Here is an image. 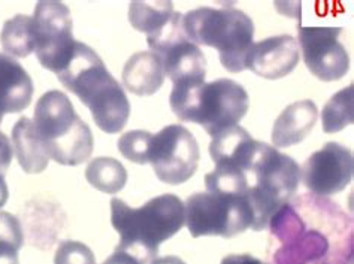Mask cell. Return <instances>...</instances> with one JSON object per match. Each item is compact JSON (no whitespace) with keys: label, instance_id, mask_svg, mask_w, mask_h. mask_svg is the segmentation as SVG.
Segmentation results:
<instances>
[{"label":"cell","instance_id":"8fae6325","mask_svg":"<svg viewBox=\"0 0 354 264\" xmlns=\"http://www.w3.org/2000/svg\"><path fill=\"white\" fill-rule=\"evenodd\" d=\"M341 27L297 26L299 44L306 68L324 82L338 81L350 70L347 50L338 41Z\"/></svg>","mask_w":354,"mask_h":264},{"label":"cell","instance_id":"cb8c5ba5","mask_svg":"<svg viewBox=\"0 0 354 264\" xmlns=\"http://www.w3.org/2000/svg\"><path fill=\"white\" fill-rule=\"evenodd\" d=\"M54 264H96V258L87 245L77 241H63L55 251Z\"/></svg>","mask_w":354,"mask_h":264},{"label":"cell","instance_id":"44dd1931","mask_svg":"<svg viewBox=\"0 0 354 264\" xmlns=\"http://www.w3.org/2000/svg\"><path fill=\"white\" fill-rule=\"evenodd\" d=\"M354 87L353 84L335 93L322 112V126L324 133H338L354 122Z\"/></svg>","mask_w":354,"mask_h":264},{"label":"cell","instance_id":"f1b7e54d","mask_svg":"<svg viewBox=\"0 0 354 264\" xmlns=\"http://www.w3.org/2000/svg\"><path fill=\"white\" fill-rule=\"evenodd\" d=\"M9 197V191H8V185L5 182V178H0V207H2Z\"/></svg>","mask_w":354,"mask_h":264},{"label":"cell","instance_id":"3957f363","mask_svg":"<svg viewBox=\"0 0 354 264\" xmlns=\"http://www.w3.org/2000/svg\"><path fill=\"white\" fill-rule=\"evenodd\" d=\"M232 169H242L247 178V202L253 211L254 232L268 229L279 207L292 200L301 181V167L290 155L259 140Z\"/></svg>","mask_w":354,"mask_h":264},{"label":"cell","instance_id":"2e32d148","mask_svg":"<svg viewBox=\"0 0 354 264\" xmlns=\"http://www.w3.org/2000/svg\"><path fill=\"white\" fill-rule=\"evenodd\" d=\"M124 87L136 96H153L165 82L163 63L153 51H141L127 60L123 69Z\"/></svg>","mask_w":354,"mask_h":264},{"label":"cell","instance_id":"9c48e42d","mask_svg":"<svg viewBox=\"0 0 354 264\" xmlns=\"http://www.w3.org/2000/svg\"><path fill=\"white\" fill-rule=\"evenodd\" d=\"M35 53L45 69L57 75L75 50L71 9L60 2H39L33 14Z\"/></svg>","mask_w":354,"mask_h":264},{"label":"cell","instance_id":"5bb4252c","mask_svg":"<svg viewBox=\"0 0 354 264\" xmlns=\"http://www.w3.org/2000/svg\"><path fill=\"white\" fill-rule=\"evenodd\" d=\"M33 81L11 55L0 54V122L6 114H17L30 105Z\"/></svg>","mask_w":354,"mask_h":264},{"label":"cell","instance_id":"d4e9b609","mask_svg":"<svg viewBox=\"0 0 354 264\" xmlns=\"http://www.w3.org/2000/svg\"><path fill=\"white\" fill-rule=\"evenodd\" d=\"M12 145L9 139L0 131V178H5V173L12 162Z\"/></svg>","mask_w":354,"mask_h":264},{"label":"cell","instance_id":"277c9868","mask_svg":"<svg viewBox=\"0 0 354 264\" xmlns=\"http://www.w3.org/2000/svg\"><path fill=\"white\" fill-rule=\"evenodd\" d=\"M184 223V203L175 194L154 197L136 209L115 197L111 200V224L120 234L117 247L145 264L156 258L158 247L178 233Z\"/></svg>","mask_w":354,"mask_h":264},{"label":"cell","instance_id":"4fadbf2b","mask_svg":"<svg viewBox=\"0 0 354 264\" xmlns=\"http://www.w3.org/2000/svg\"><path fill=\"white\" fill-rule=\"evenodd\" d=\"M299 63V44L290 35L271 36L251 45L245 68L265 79H279Z\"/></svg>","mask_w":354,"mask_h":264},{"label":"cell","instance_id":"52a82bcc","mask_svg":"<svg viewBox=\"0 0 354 264\" xmlns=\"http://www.w3.org/2000/svg\"><path fill=\"white\" fill-rule=\"evenodd\" d=\"M33 124L46 155L63 166H78L93 153L91 130L75 112L66 94L53 90L36 103Z\"/></svg>","mask_w":354,"mask_h":264},{"label":"cell","instance_id":"603a6c76","mask_svg":"<svg viewBox=\"0 0 354 264\" xmlns=\"http://www.w3.org/2000/svg\"><path fill=\"white\" fill-rule=\"evenodd\" d=\"M153 135L145 130L127 131L118 139V151L129 162L136 164L148 163V153H150Z\"/></svg>","mask_w":354,"mask_h":264},{"label":"cell","instance_id":"7c38bea8","mask_svg":"<svg viewBox=\"0 0 354 264\" xmlns=\"http://www.w3.org/2000/svg\"><path fill=\"white\" fill-rule=\"evenodd\" d=\"M354 160L351 151L341 144L328 142L311 154L301 167L304 185L314 196L341 193L351 182Z\"/></svg>","mask_w":354,"mask_h":264},{"label":"cell","instance_id":"5b68a950","mask_svg":"<svg viewBox=\"0 0 354 264\" xmlns=\"http://www.w3.org/2000/svg\"><path fill=\"white\" fill-rule=\"evenodd\" d=\"M169 103L181 121L201 124L214 138L238 126L247 114L250 99L241 84L223 78L212 82H176Z\"/></svg>","mask_w":354,"mask_h":264},{"label":"cell","instance_id":"4316f807","mask_svg":"<svg viewBox=\"0 0 354 264\" xmlns=\"http://www.w3.org/2000/svg\"><path fill=\"white\" fill-rule=\"evenodd\" d=\"M221 264H268L259 258L250 256V254H230V256L221 260Z\"/></svg>","mask_w":354,"mask_h":264},{"label":"cell","instance_id":"9a60e30c","mask_svg":"<svg viewBox=\"0 0 354 264\" xmlns=\"http://www.w3.org/2000/svg\"><path fill=\"white\" fill-rule=\"evenodd\" d=\"M319 111L313 100H299L288 105L274 122L272 144L286 148L301 144L315 126Z\"/></svg>","mask_w":354,"mask_h":264},{"label":"cell","instance_id":"8992f818","mask_svg":"<svg viewBox=\"0 0 354 264\" xmlns=\"http://www.w3.org/2000/svg\"><path fill=\"white\" fill-rule=\"evenodd\" d=\"M183 29L194 45L216 48L223 68L232 73L245 70L253 45L254 24L235 8H198L183 15Z\"/></svg>","mask_w":354,"mask_h":264},{"label":"cell","instance_id":"ac0fdd59","mask_svg":"<svg viewBox=\"0 0 354 264\" xmlns=\"http://www.w3.org/2000/svg\"><path fill=\"white\" fill-rule=\"evenodd\" d=\"M86 178L96 190L115 194L124 188L127 182V172L118 160L111 157H97L91 160L86 169Z\"/></svg>","mask_w":354,"mask_h":264},{"label":"cell","instance_id":"30bf717a","mask_svg":"<svg viewBox=\"0 0 354 264\" xmlns=\"http://www.w3.org/2000/svg\"><path fill=\"white\" fill-rule=\"evenodd\" d=\"M201 158L199 145L190 130L171 124L153 136L148 163L162 182L180 185L196 173Z\"/></svg>","mask_w":354,"mask_h":264},{"label":"cell","instance_id":"7a4b0ae2","mask_svg":"<svg viewBox=\"0 0 354 264\" xmlns=\"http://www.w3.org/2000/svg\"><path fill=\"white\" fill-rule=\"evenodd\" d=\"M57 78L90 109L102 131L114 135L126 127L130 117L126 93L88 45L77 41L69 63Z\"/></svg>","mask_w":354,"mask_h":264},{"label":"cell","instance_id":"484cf974","mask_svg":"<svg viewBox=\"0 0 354 264\" xmlns=\"http://www.w3.org/2000/svg\"><path fill=\"white\" fill-rule=\"evenodd\" d=\"M104 264H145V263L139 260L136 256H133L132 252L124 251L120 247H117L113 256L106 258Z\"/></svg>","mask_w":354,"mask_h":264},{"label":"cell","instance_id":"ba28073f","mask_svg":"<svg viewBox=\"0 0 354 264\" xmlns=\"http://www.w3.org/2000/svg\"><path fill=\"white\" fill-rule=\"evenodd\" d=\"M185 224L193 238H234L253 227V211L245 199L223 193H196L184 205Z\"/></svg>","mask_w":354,"mask_h":264},{"label":"cell","instance_id":"ffe728a7","mask_svg":"<svg viewBox=\"0 0 354 264\" xmlns=\"http://www.w3.org/2000/svg\"><path fill=\"white\" fill-rule=\"evenodd\" d=\"M3 50L14 57H27L35 51L33 18L18 14L3 24L0 33Z\"/></svg>","mask_w":354,"mask_h":264},{"label":"cell","instance_id":"7402d4cb","mask_svg":"<svg viewBox=\"0 0 354 264\" xmlns=\"http://www.w3.org/2000/svg\"><path fill=\"white\" fill-rule=\"evenodd\" d=\"M24 245L21 223L9 212H0V264H20L18 251Z\"/></svg>","mask_w":354,"mask_h":264},{"label":"cell","instance_id":"d6986e66","mask_svg":"<svg viewBox=\"0 0 354 264\" xmlns=\"http://www.w3.org/2000/svg\"><path fill=\"white\" fill-rule=\"evenodd\" d=\"M174 12L171 2H133L129 6V21L133 29L150 37L163 29Z\"/></svg>","mask_w":354,"mask_h":264},{"label":"cell","instance_id":"e0dca14e","mask_svg":"<svg viewBox=\"0 0 354 264\" xmlns=\"http://www.w3.org/2000/svg\"><path fill=\"white\" fill-rule=\"evenodd\" d=\"M14 153L26 173H41L48 166L50 157L36 131L33 121L23 117L12 129Z\"/></svg>","mask_w":354,"mask_h":264},{"label":"cell","instance_id":"6da1fadb","mask_svg":"<svg viewBox=\"0 0 354 264\" xmlns=\"http://www.w3.org/2000/svg\"><path fill=\"white\" fill-rule=\"evenodd\" d=\"M272 264H353V220L326 197L304 194L269 221Z\"/></svg>","mask_w":354,"mask_h":264},{"label":"cell","instance_id":"83f0119b","mask_svg":"<svg viewBox=\"0 0 354 264\" xmlns=\"http://www.w3.org/2000/svg\"><path fill=\"white\" fill-rule=\"evenodd\" d=\"M150 264H185L180 257L175 256H167V257H160V258H154Z\"/></svg>","mask_w":354,"mask_h":264}]
</instances>
